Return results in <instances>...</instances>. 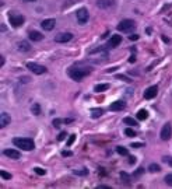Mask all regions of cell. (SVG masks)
<instances>
[{"instance_id": "cell-1", "label": "cell", "mask_w": 172, "mask_h": 189, "mask_svg": "<svg viewBox=\"0 0 172 189\" xmlns=\"http://www.w3.org/2000/svg\"><path fill=\"white\" fill-rule=\"evenodd\" d=\"M92 69L90 67H78V66H71V67H69L67 70V74L70 79H73L74 81H83V79L86 76H88L90 73H91Z\"/></svg>"}, {"instance_id": "cell-2", "label": "cell", "mask_w": 172, "mask_h": 189, "mask_svg": "<svg viewBox=\"0 0 172 189\" xmlns=\"http://www.w3.org/2000/svg\"><path fill=\"white\" fill-rule=\"evenodd\" d=\"M13 144L20 147L21 150H25V151H31L35 149V143L32 139L28 137H14L13 139Z\"/></svg>"}, {"instance_id": "cell-3", "label": "cell", "mask_w": 172, "mask_h": 189, "mask_svg": "<svg viewBox=\"0 0 172 189\" xmlns=\"http://www.w3.org/2000/svg\"><path fill=\"white\" fill-rule=\"evenodd\" d=\"M8 21H10V24L14 28H18V27H21L24 24L25 18H24L21 14H16L14 11H10V13H8Z\"/></svg>"}, {"instance_id": "cell-4", "label": "cell", "mask_w": 172, "mask_h": 189, "mask_svg": "<svg viewBox=\"0 0 172 189\" xmlns=\"http://www.w3.org/2000/svg\"><path fill=\"white\" fill-rule=\"evenodd\" d=\"M117 31L120 32H128L130 31L132 28H134V21L133 20H122L119 24H117Z\"/></svg>"}, {"instance_id": "cell-5", "label": "cell", "mask_w": 172, "mask_h": 189, "mask_svg": "<svg viewBox=\"0 0 172 189\" xmlns=\"http://www.w3.org/2000/svg\"><path fill=\"white\" fill-rule=\"evenodd\" d=\"M27 67H28L29 70H31L32 73H35V74H44V73H46V67H45V66H41V65L34 63V62H28V63H27Z\"/></svg>"}, {"instance_id": "cell-6", "label": "cell", "mask_w": 172, "mask_h": 189, "mask_svg": "<svg viewBox=\"0 0 172 189\" xmlns=\"http://www.w3.org/2000/svg\"><path fill=\"white\" fill-rule=\"evenodd\" d=\"M76 16H77V21H78V24H86L87 21H88V18H90L88 10H87V8H84V7L78 8L77 13H76Z\"/></svg>"}, {"instance_id": "cell-7", "label": "cell", "mask_w": 172, "mask_h": 189, "mask_svg": "<svg viewBox=\"0 0 172 189\" xmlns=\"http://www.w3.org/2000/svg\"><path fill=\"white\" fill-rule=\"evenodd\" d=\"M159 136H161V139L165 140V142L171 139V136H172V126H171V123H165L164 126H162Z\"/></svg>"}, {"instance_id": "cell-8", "label": "cell", "mask_w": 172, "mask_h": 189, "mask_svg": "<svg viewBox=\"0 0 172 189\" xmlns=\"http://www.w3.org/2000/svg\"><path fill=\"white\" fill-rule=\"evenodd\" d=\"M73 39V34L71 32H60L55 37V41L59 42V44H65V42H69Z\"/></svg>"}, {"instance_id": "cell-9", "label": "cell", "mask_w": 172, "mask_h": 189, "mask_svg": "<svg viewBox=\"0 0 172 189\" xmlns=\"http://www.w3.org/2000/svg\"><path fill=\"white\" fill-rule=\"evenodd\" d=\"M157 94H158V87L151 86L144 91V98H146V100H153V98L157 97Z\"/></svg>"}, {"instance_id": "cell-10", "label": "cell", "mask_w": 172, "mask_h": 189, "mask_svg": "<svg viewBox=\"0 0 172 189\" xmlns=\"http://www.w3.org/2000/svg\"><path fill=\"white\" fill-rule=\"evenodd\" d=\"M3 154L6 155V157L11 158V160H18V158H21V154L18 150H14V149H6L3 150Z\"/></svg>"}, {"instance_id": "cell-11", "label": "cell", "mask_w": 172, "mask_h": 189, "mask_svg": "<svg viewBox=\"0 0 172 189\" xmlns=\"http://www.w3.org/2000/svg\"><path fill=\"white\" fill-rule=\"evenodd\" d=\"M55 24H56L55 18H46L41 23V27L45 29V31H52V29L55 28Z\"/></svg>"}, {"instance_id": "cell-12", "label": "cell", "mask_w": 172, "mask_h": 189, "mask_svg": "<svg viewBox=\"0 0 172 189\" xmlns=\"http://www.w3.org/2000/svg\"><path fill=\"white\" fill-rule=\"evenodd\" d=\"M96 6H98L99 8H104V10H107V8H111L115 6V0H96Z\"/></svg>"}, {"instance_id": "cell-13", "label": "cell", "mask_w": 172, "mask_h": 189, "mask_svg": "<svg viewBox=\"0 0 172 189\" xmlns=\"http://www.w3.org/2000/svg\"><path fill=\"white\" fill-rule=\"evenodd\" d=\"M11 122V118L7 112H2L0 113V128H6L8 123Z\"/></svg>"}, {"instance_id": "cell-14", "label": "cell", "mask_w": 172, "mask_h": 189, "mask_svg": "<svg viewBox=\"0 0 172 189\" xmlns=\"http://www.w3.org/2000/svg\"><path fill=\"white\" fill-rule=\"evenodd\" d=\"M120 42H122V37L120 35H112V38L109 39V44H108V46L109 48H116L120 45Z\"/></svg>"}, {"instance_id": "cell-15", "label": "cell", "mask_w": 172, "mask_h": 189, "mask_svg": "<svg viewBox=\"0 0 172 189\" xmlns=\"http://www.w3.org/2000/svg\"><path fill=\"white\" fill-rule=\"evenodd\" d=\"M125 107H126V104L123 102V101H115V102L109 105V109L111 111H122V109H125Z\"/></svg>"}, {"instance_id": "cell-16", "label": "cell", "mask_w": 172, "mask_h": 189, "mask_svg": "<svg viewBox=\"0 0 172 189\" xmlns=\"http://www.w3.org/2000/svg\"><path fill=\"white\" fill-rule=\"evenodd\" d=\"M28 37L31 41H35V42H39V41L44 39V35H42L39 31H29Z\"/></svg>"}, {"instance_id": "cell-17", "label": "cell", "mask_w": 172, "mask_h": 189, "mask_svg": "<svg viewBox=\"0 0 172 189\" xmlns=\"http://www.w3.org/2000/svg\"><path fill=\"white\" fill-rule=\"evenodd\" d=\"M18 50H21V52H28V50H31V45H29L27 41H20L18 42Z\"/></svg>"}, {"instance_id": "cell-18", "label": "cell", "mask_w": 172, "mask_h": 189, "mask_svg": "<svg viewBox=\"0 0 172 189\" xmlns=\"http://www.w3.org/2000/svg\"><path fill=\"white\" fill-rule=\"evenodd\" d=\"M120 181H122L125 185H130L132 184L130 175H129V174H126V172H120Z\"/></svg>"}, {"instance_id": "cell-19", "label": "cell", "mask_w": 172, "mask_h": 189, "mask_svg": "<svg viewBox=\"0 0 172 189\" xmlns=\"http://www.w3.org/2000/svg\"><path fill=\"white\" fill-rule=\"evenodd\" d=\"M109 88V84H96L94 87V91L95 92H102V91H107Z\"/></svg>"}, {"instance_id": "cell-20", "label": "cell", "mask_w": 172, "mask_h": 189, "mask_svg": "<svg viewBox=\"0 0 172 189\" xmlns=\"http://www.w3.org/2000/svg\"><path fill=\"white\" fill-rule=\"evenodd\" d=\"M147 118H149V112H147L146 109H140L137 112V119H138V121H146Z\"/></svg>"}, {"instance_id": "cell-21", "label": "cell", "mask_w": 172, "mask_h": 189, "mask_svg": "<svg viewBox=\"0 0 172 189\" xmlns=\"http://www.w3.org/2000/svg\"><path fill=\"white\" fill-rule=\"evenodd\" d=\"M102 113H104V111H102L101 108H94V109H91V116H92V118H99Z\"/></svg>"}, {"instance_id": "cell-22", "label": "cell", "mask_w": 172, "mask_h": 189, "mask_svg": "<svg viewBox=\"0 0 172 189\" xmlns=\"http://www.w3.org/2000/svg\"><path fill=\"white\" fill-rule=\"evenodd\" d=\"M116 153H117V154H120V155H129V150L126 149V147H123V146H117L116 147Z\"/></svg>"}, {"instance_id": "cell-23", "label": "cell", "mask_w": 172, "mask_h": 189, "mask_svg": "<svg viewBox=\"0 0 172 189\" xmlns=\"http://www.w3.org/2000/svg\"><path fill=\"white\" fill-rule=\"evenodd\" d=\"M123 122H125L126 125H129V126H137V121L133 118H130V116H126L125 119H123Z\"/></svg>"}, {"instance_id": "cell-24", "label": "cell", "mask_w": 172, "mask_h": 189, "mask_svg": "<svg viewBox=\"0 0 172 189\" xmlns=\"http://www.w3.org/2000/svg\"><path fill=\"white\" fill-rule=\"evenodd\" d=\"M31 112L34 113V115H41V107H39V104H34L31 107Z\"/></svg>"}, {"instance_id": "cell-25", "label": "cell", "mask_w": 172, "mask_h": 189, "mask_svg": "<svg viewBox=\"0 0 172 189\" xmlns=\"http://www.w3.org/2000/svg\"><path fill=\"white\" fill-rule=\"evenodd\" d=\"M73 174L80 175V176H87V175H88V170H86V168H83V170H74Z\"/></svg>"}, {"instance_id": "cell-26", "label": "cell", "mask_w": 172, "mask_h": 189, "mask_svg": "<svg viewBox=\"0 0 172 189\" xmlns=\"http://www.w3.org/2000/svg\"><path fill=\"white\" fill-rule=\"evenodd\" d=\"M149 171L150 172H159V171H161V167H159L158 164H150Z\"/></svg>"}, {"instance_id": "cell-27", "label": "cell", "mask_w": 172, "mask_h": 189, "mask_svg": "<svg viewBox=\"0 0 172 189\" xmlns=\"http://www.w3.org/2000/svg\"><path fill=\"white\" fill-rule=\"evenodd\" d=\"M125 134L128 137H134L136 136V132L132 128H128V129H125Z\"/></svg>"}, {"instance_id": "cell-28", "label": "cell", "mask_w": 172, "mask_h": 189, "mask_svg": "<svg viewBox=\"0 0 172 189\" xmlns=\"http://www.w3.org/2000/svg\"><path fill=\"white\" fill-rule=\"evenodd\" d=\"M0 176H2V178L3 179H11V178H13V175H11V174L10 172H6V171H0Z\"/></svg>"}, {"instance_id": "cell-29", "label": "cell", "mask_w": 172, "mask_h": 189, "mask_svg": "<svg viewBox=\"0 0 172 189\" xmlns=\"http://www.w3.org/2000/svg\"><path fill=\"white\" fill-rule=\"evenodd\" d=\"M143 172H144V168H143V167H140V168H137V170L134 171L133 176H134V178H138V176H140V175H141V174H143Z\"/></svg>"}, {"instance_id": "cell-30", "label": "cell", "mask_w": 172, "mask_h": 189, "mask_svg": "<svg viewBox=\"0 0 172 189\" xmlns=\"http://www.w3.org/2000/svg\"><path fill=\"white\" fill-rule=\"evenodd\" d=\"M116 79H117V80H123V81H126V83H130V81H132V80L129 79L128 76H123V74H117Z\"/></svg>"}, {"instance_id": "cell-31", "label": "cell", "mask_w": 172, "mask_h": 189, "mask_svg": "<svg viewBox=\"0 0 172 189\" xmlns=\"http://www.w3.org/2000/svg\"><path fill=\"white\" fill-rule=\"evenodd\" d=\"M164 181L167 182V184L169 185V186H172V174H168V175H165Z\"/></svg>"}, {"instance_id": "cell-32", "label": "cell", "mask_w": 172, "mask_h": 189, "mask_svg": "<svg viewBox=\"0 0 172 189\" xmlns=\"http://www.w3.org/2000/svg\"><path fill=\"white\" fill-rule=\"evenodd\" d=\"M34 171L38 174V175H45V174H46V171H45L44 168H39V167H35Z\"/></svg>"}, {"instance_id": "cell-33", "label": "cell", "mask_w": 172, "mask_h": 189, "mask_svg": "<svg viewBox=\"0 0 172 189\" xmlns=\"http://www.w3.org/2000/svg\"><path fill=\"white\" fill-rule=\"evenodd\" d=\"M162 161H164V163H167L168 165L172 167V157H169V155H165V157H162Z\"/></svg>"}, {"instance_id": "cell-34", "label": "cell", "mask_w": 172, "mask_h": 189, "mask_svg": "<svg viewBox=\"0 0 172 189\" xmlns=\"http://www.w3.org/2000/svg\"><path fill=\"white\" fill-rule=\"evenodd\" d=\"M60 123H63V119H60V118H57V119H53V122H52V125L55 126V128H59Z\"/></svg>"}, {"instance_id": "cell-35", "label": "cell", "mask_w": 172, "mask_h": 189, "mask_svg": "<svg viewBox=\"0 0 172 189\" xmlns=\"http://www.w3.org/2000/svg\"><path fill=\"white\" fill-rule=\"evenodd\" d=\"M74 140H76V134H70V137H69V140H67V146H71V144H73Z\"/></svg>"}, {"instance_id": "cell-36", "label": "cell", "mask_w": 172, "mask_h": 189, "mask_svg": "<svg viewBox=\"0 0 172 189\" xmlns=\"http://www.w3.org/2000/svg\"><path fill=\"white\" fill-rule=\"evenodd\" d=\"M62 155H63V157H70V155H73V153L69 151V150H63V151H62Z\"/></svg>"}, {"instance_id": "cell-37", "label": "cell", "mask_w": 172, "mask_h": 189, "mask_svg": "<svg viewBox=\"0 0 172 189\" xmlns=\"http://www.w3.org/2000/svg\"><path fill=\"white\" fill-rule=\"evenodd\" d=\"M66 136H67V134H66V132H60V134L57 136V140H59V142H62V140L65 139Z\"/></svg>"}, {"instance_id": "cell-38", "label": "cell", "mask_w": 172, "mask_h": 189, "mask_svg": "<svg viewBox=\"0 0 172 189\" xmlns=\"http://www.w3.org/2000/svg\"><path fill=\"white\" fill-rule=\"evenodd\" d=\"M129 164H132V165L136 164V157H134V155H130V157H129Z\"/></svg>"}, {"instance_id": "cell-39", "label": "cell", "mask_w": 172, "mask_h": 189, "mask_svg": "<svg viewBox=\"0 0 172 189\" xmlns=\"http://www.w3.org/2000/svg\"><path fill=\"white\" fill-rule=\"evenodd\" d=\"M132 147H133V149H140V147H143V143H133Z\"/></svg>"}, {"instance_id": "cell-40", "label": "cell", "mask_w": 172, "mask_h": 189, "mask_svg": "<svg viewBox=\"0 0 172 189\" xmlns=\"http://www.w3.org/2000/svg\"><path fill=\"white\" fill-rule=\"evenodd\" d=\"M129 39H130V41H136V39H138V35H137V34L130 35V37H129Z\"/></svg>"}, {"instance_id": "cell-41", "label": "cell", "mask_w": 172, "mask_h": 189, "mask_svg": "<svg viewBox=\"0 0 172 189\" xmlns=\"http://www.w3.org/2000/svg\"><path fill=\"white\" fill-rule=\"evenodd\" d=\"M134 62H136V55H132L129 58V63H134Z\"/></svg>"}, {"instance_id": "cell-42", "label": "cell", "mask_w": 172, "mask_h": 189, "mask_svg": "<svg viewBox=\"0 0 172 189\" xmlns=\"http://www.w3.org/2000/svg\"><path fill=\"white\" fill-rule=\"evenodd\" d=\"M98 189H109V186H107V185H99Z\"/></svg>"}, {"instance_id": "cell-43", "label": "cell", "mask_w": 172, "mask_h": 189, "mask_svg": "<svg viewBox=\"0 0 172 189\" xmlns=\"http://www.w3.org/2000/svg\"><path fill=\"white\" fill-rule=\"evenodd\" d=\"M162 41H164V42H169V38H167L165 35H162Z\"/></svg>"}, {"instance_id": "cell-44", "label": "cell", "mask_w": 172, "mask_h": 189, "mask_svg": "<svg viewBox=\"0 0 172 189\" xmlns=\"http://www.w3.org/2000/svg\"><path fill=\"white\" fill-rule=\"evenodd\" d=\"M4 62H6V60H4V56H2V59H0V65L3 66V65H4Z\"/></svg>"}, {"instance_id": "cell-45", "label": "cell", "mask_w": 172, "mask_h": 189, "mask_svg": "<svg viewBox=\"0 0 172 189\" xmlns=\"http://www.w3.org/2000/svg\"><path fill=\"white\" fill-rule=\"evenodd\" d=\"M21 81H23V83H27V81H28V77H23V79H21Z\"/></svg>"}, {"instance_id": "cell-46", "label": "cell", "mask_w": 172, "mask_h": 189, "mask_svg": "<svg viewBox=\"0 0 172 189\" xmlns=\"http://www.w3.org/2000/svg\"><path fill=\"white\" fill-rule=\"evenodd\" d=\"M24 2H35V0H24Z\"/></svg>"}]
</instances>
